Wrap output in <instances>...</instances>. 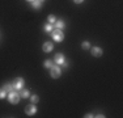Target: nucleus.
<instances>
[{
	"label": "nucleus",
	"instance_id": "1",
	"mask_svg": "<svg viewBox=\"0 0 123 118\" xmlns=\"http://www.w3.org/2000/svg\"><path fill=\"white\" fill-rule=\"evenodd\" d=\"M52 39L55 42H62L64 39V33H63V29H52Z\"/></svg>",
	"mask_w": 123,
	"mask_h": 118
},
{
	"label": "nucleus",
	"instance_id": "2",
	"mask_svg": "<svg viewBox=\"0 0 123 118\" xmlns=\"http://www.w3.org/2000/svg\"><path fill=\"white\" fill-rule=\"evenodd\" d=\"M8 100H9L11 104H18V101H20V93L16 92V89L11 91V92L8 93Z\"/></svg>",
	"mask_w": 123,
	"mask_h": 118
},
{
	"label": "nucleus",
	"instance_id": "3",
	"mask_svg": "<svg viewBox=\"0 0 123 118\" xmlns=\"http://www.w3.org/2000/svg\"><path fill=\"white\" fill-rule=\"evenodd\" d=\"M24 84H25V81H24V79H22V78H16L12 81L13 89H16V91H21L22 87H24Z\"/></svg>",
	"mask_w": 123,
	"mask_h": 118
},
{
	"label": "nucleus",
	"instance_id": "4",
	"mask_svg": "<svg viewBox=\"0 0 123 118\" xmlns=\"http://www.w3.org/2000/svg\"><path fill=\"white\" fill-rule=\"evenodd\" d=\"M50 70H51V71H50V75H51V78H54V79H58V78L60 76V73H62V70H60V67H59V66H52Z\"/></svg>",
	"mask_w": 123,
	"mask_h": 118
},
{
	"label": "nucleus",
	"instance_id": "5",
	"mask_svg": "<svg viewBox=\"0 0 123 118\" xmlns=\"http://www.w3.org/2000/svg\"><path fill=\"white\" fill-rule=\"evenodd\" d=\"M25 113L28 116H34L37 113V108H36V104H30L25 108Z\"/></svg>",
	"mask_w": 123,
	"mask_h": 118
},
{
	"label": "nucleus",
	"instance_id": "6",
	"mask_svg": "<svg viewBox=\"0 0 123 118\" xmlns=\"http://www.w3.org/2000/svg\"><path fill=\"white\" fill-rule=\"evenodd\" d=\"M54 62L58 64V66H63V64L66 63V58H64L63 54H56L54 57Z\"/></svg>",
	"mask_w": 123,
	"mask_h": 118
},
{
	"label": "nucleus",
	"instance_id": "7",
	"mask_svg": "<svg viewBox=\"0 0 123 118\" xmlns=\"http://www.w3.org/2000/svg\"><path fill=\"white\" fill-rule=\"evenodd\" d=\"M52 49H54V45H52V42H45V43H43V51H45V52L52 51Z\"/></svg>",
	"mask_w": 123,
	"mask_h": 118
},
{
	"label": "nucleus",
	"instance_id": "8",
	"mask_svg": "<svg viewBox=\"0 0 123 118\" xmlns=\"http://www.w3.org/2000/svg\"><path fill=\"white\" fill-rule=\"evenodd\" d=\"M102 52H104V51H102L101 47H93V49H92V55H93V57H101Z\"/></svg>",
	"mask_w": 123,
	"mask_h": 118
},
{
	"label": "nucleus",
	"instance_id": "9",
	"mask_svg": "<svg viewBox=\"0 0 123 118\" xmlns=\"http://www.w3.org/2000/svg\"><path fill=\"white\" fill-rule=\"evenodd\" d=\"M64 26H66V22L63 20H56L55 21V28L56 29H64Z\"/></svg>",
	"mask_w": 123,
	"mask_h": 118
},
{
	"label": "nucleus",
	"instance_id": "10",
	"mask_svg": "<svg viewBox=\"0 0 123 118\" xmlns=\"http://www.w3.org/2000/svg\"><path fill=\"white\" fill-rule=\"evenodd\" d=\"M31 5H33V8H36V9H39V8L42 7V1H41V0H33V1H31Z\"/></svg>",
	"mask_w": 123,
	"mask_h": 118
},
{
	"label": "nucleus",
	"instance_id": "11",
	"mask_svg": "<svg viewBox=\"0 0 123 118\" xmlns=\"http://www.w3.org/2000/svg\"><path fill=\"white\" fill-rule=\"evenodd\" d=\"M20 97H22V98H29V97H30V92H29L28 89H22L21 93H20Z\"/></svg>",
	"mask_w": 123,
	"mask_h": 118
},
{
	"label": "nucleus",
	"instance_id": "12",
	"mask_svg": "<svg viewBox=\"0 0 123 118\" xmlns=\"http://www.w3.org/2000/svg\"><path fill=\"white\" fill-rule=\"evenodd\" d=\"M3 89H4L7 93H9L11 91H13V85H12V84H4V87H3Z\"/></svg>",
	"mask_w": 123,
	"mask_h": 118
},
{
	"label": "nucleus",
	"instance_id": "13",
	"mask_svg": "<svg viewBox=\"0 0 123 118\" xmlns=\"http://www.w3.org/2000/svg\"><path fill=\"white\" fill-rule=\"evenodd\" d=\"M43 29H45L46 33H51L52 32V24H46V25L43 26Z\"/></svg>",
	"mask_w": 123,
	"mask_h": 118
},
{
	"label": "nucleus",
	"instance_id": "14",
	"mask_svg": "<svg viewBox=\"0 0 123 118\" xmlns=\"http://www.w3.org/2000/svg\"><path fill=\"white\" fill-rule=\"evenodd\" d=\"M30 101H31V104H37V102L39 101V97H38L37 94H31V96H30Z\"/></svg>",
	"mask_w": 123,
	"mask_h": 118
},
{
	"label": "nucleus",
	"instance_id": "15",
	"mask_svg": "<svg viewBox=\"0 0 123 118\" xmlns=\"http://www.w3.org/2000/svg\"><path fill=\"white\" fill-rule=\"evenodd\" d=\"M45 67H46V68H51V67H52V60H51V59H46V60H45Z\"/></svg>",
	"mask_w": 123,
	"mask_h": 118
},
{
	"label": "nucleus",
	"instance_id": "16",
	"mask_svg": "<svg viewBox=\"0 0 123 118\" xmlns=\"http://www.w3.org/2000/svg\"><path fill=\"white\" fill-rule=\"evenodd\" d=\"M47 21H49V24H55V21H56V17H55L54 14H50L49 19H47Z\"/></svg>",
	"mask_w": 123,
	"mask_h": 118
},
{
	"label": "nucleus",
	"instance_id": "17",
	"mask_svg": "<svg viewBox=\"0 0 123 118\" xmlns=\"http://www.w3.org/2000/svg\"><path fill=\"white\" fill-rule=\"evenodd\" d=\"M81 47H83V49H89L90 45H89V42H88V41H84V42L81 43Z\"/></svg>",
	"mask_w": 123,
	"mask_h": 118
},
{
	"label": "nucleus",
	"instance_id": "18",
	"mask_svg": "<svg viewBox=\"0 0 123 118\" xmlns=\"http://www.w3.org/2000/svg\"><path fill=\"white\" fill-rule=\"evenodd\" d=\"M7 94H8V93L5 92V91L3 89V88H1V89H0V98H4V97L7 96Z\"/></svg>",
	"mask_w": 123,
	"mask_h": 118
},
{
	"label": "nucleus",
	"instance_id": "19",
	"mask_svg": "<svg viewBox=\"0 0 123 118\" xmlns=\"http://www.w3.org/2000/svg\"><path fill=\"white\" fill-rule=\"evenodd\" d=\"M84 117H86V118H92V117H94V116H93V114H90V113H88L86 116H84Z\"/></svg>",
	"mask_w": 123,
	"mask_h": 118
},
{
	"label": "nucleus",
	"instance_id": "20",
	"mask_svg": "<svg viewBox=\"0 0 123 118\" xmlns=\"http://www.w3.org/2000/svg\"><path fill=\"white\" fill-rule=\"evenodd\" d=\"M74 1L76 3V4H80V3H83V1H84V0H74Z\"/></svg>",
	"mask_w": 123,
	"mask_h": 118
},
{
	"label": "nucleus",
	"instance_id": "21",
	"mask_svg": "<svg viewBox=\"0 0 123 118\" xmlns=\"http://www.w3.org/2000/svg\"><path fill=\"white\" fill-rule=\"evenodd\" d=\"M96 117H98V118H104L105 116H104V114H97V116H96Z\"/></svg>",
	"mask_w": 123,
	"mask_h": 118
},
{
	"label": "nucleus",
	"instance_id": "22",
	"mask_svg": "<svg viewBox=\"0 0 123 118\" xmlns=\"http://www.w3.org/2000/svg\"><path fill=\"white\" fill-rule=\"evenodd\" d=\"M28 1H30V3H31V1H33V0H28Z\"/></svg>",
	"mask_w": 123,
	"mask_h": 118
},
{
	"label": "nucleus",
	"instance_id": "23",
	"mask_svg": "<svg viewBox=\"0 0 123 118\" xmlns=\"http://www.w3.org/2000/svg\"><path fill=\"white\" fill-rule=\"evenodd\" d=\"M41 1H43V0H41Z\"/></svg>",
	"mask_w": 123,
	"mask_h": 118
}]
</instances>
